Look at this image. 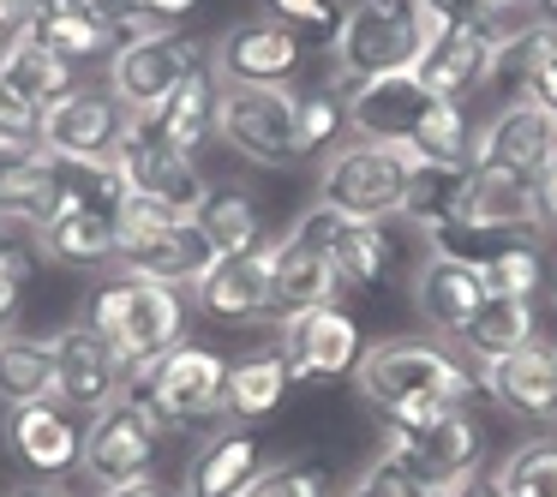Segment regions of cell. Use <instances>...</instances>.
<instances>
[{
    "instance_id": "obj_5",
    "label": "cell",
    "mask_w": 557,
    "mask_h": 497,
    "mask_svg": "<svg viewBox=\"0 0 557 497\" xmlns=\"http://www.w3.org/2000/svg\"><path fill=\"white\" fill-rule=\"evenodd\" d=\"M133 396L157 413V425H198V420H222L228 413V365L210 348H169L162 360L133 372Z\"/></svg>"
},
{
    "instance_id": "obj_51",
    "label": "cell",
    "mask_w": 557,
    "mask_h": 497,
    "mask_svg": "<svg viewBox=\"0 0 557 497\" xmlns=\"http://www.w3.org/2000/svg\"><path fill=\"white\" fill-rule=\"evenodd\" d=\"M456 497H497V480H485V473H468V480L456 485Z\"/></svg>"
},
{
    "instance_id": "obj_39",
    "label": "cell",
    "mask_w": 557,
    "mask_h": 497,
    "mask_svg": "<svg viewBox=\"0 0 557 497\" xmlns=\"http://www.w3.org/2000/svg\"><path fill=\"white\" fill-rule=\"evenodd\" d=\"M348 121V102L336 90H312V97H294V138H300V157H318L330 150L336 126Z\"/></svg>"
},
{
    "instance_id": "obj_18",
    "label": "cell",
    "mask_w": 557,
    "mask_h": 497,
    "mask_svg": "<svg viewBox=\"0 0 557 497\" xmlns=\"http://www.w3.org/2000/svg\"><path fill=\"white\" fill-rule=\"evenodd\" d=\"M264 270H270V318L288 324V318L312 312V306H336V258L324 246L300 240V234H282L264 246Z\"/></svg>"
},
{
    "instance_id": "obj_6",
    "label": "cell",
    "mask_w": 557,
    "mask_h": 497,
    "mask_svg": "<svg viewBox=\"0 0 557 497\" xmlns=\"http://www.w3.org/2000/svg\"><path fill=\"white\" fill-rule=\"evenodd\" d=\"M330 61H336V78L348 90L366 78L413 73L420 66V25H413L408 7H354L330 37Z\"/></svg>"
},
{
    "instance_id": "obj_23",
    "label": "cell",
    "mask_w": 557,
    "mask_h": 497,
    "mask_svg": "<svg viewBox=\"0 0 557 497\" xmlns=\"http://www.w3.org/2000/svg\"><path fill=\"white\" fill-rule=\"evenodd\" d=\"M193 306L210 318V324H228V330L270 318V270H264V252L216 258V264L193 282Z\"/></svg>"
},
{
    "instance_id": "obj_55",
    "label": "cell",
    "mask_w": 557,
    "mask_h": 497,
    "mask_svg": "<svg viewBox=\"0 0 557 497\" xmlns=\"http://www.w3.org/2000/svg\"><path fill=\"white\" fill-rule=\"evenodd\" d=\"M360 7H396V0H360Z\"/></svg>"
},
{
    "instance_id": "obj_29",
    "label": "cell",
    "mask_w": 557,
    "mask_h": 497,
    "mask_svg": "<svg viewBox=\"0 0 557 497\" xmlns=\"http://www.w3.org/2000/svg\"><path fill=\"white\" fill-rule=\"evenodd\" d=\"M54 396V341L25 336V330H0V401L25 408V401Z\"/></svg>"
},
{
    "instance_id": "obj_26",
    "label": "cell",
    "mask_w": 557,
    "mask_h": 497,
    "mask_svg": "<svg viewBox=\"0 0 557 497\" xmlns=\"http://www.w3.org/2000/svg\"><path fill=\"white\" fill-rule=\"evenodd\" d=\"M193 222L205 228V240H210V252H216V258L264 252V210H258V198L240 192V186H210Z\"/></svg>"
},
{
    "instance_id": "obj_8",
    "label": "cell",
    "mask_w": 557,
    "mask_h": 497,
    "mask_svg": "<svg viewBox=\"0 0 557 497\" xmlns=\"http://www.w3.org/2000/svg\"><path fill=\"white\" fill-rule=\"evenodd\" d=\"M205 66L198 42L174 37V30H157V37H126L121 49L109 54V97L121 102L126 114H157L162 102L181 90V78Z\"/></svg>"
},
{
    "instance_id": "obj_41",
    "label": "cell",
    "mask_w": 557,
    "mask_h": 497,
    "mask_svg": "<svg viewBox=\"0 0 557 497\" xmlns=\"http://www.w3.org/2000/svg\"><path fill=\"white\" fill-rule=\"evenodd\" d=\"M270 13H276V25L312 30V37H336V30H342L336 0H270Z\"/></svg>"
},
{
    "instance_id": "obj_49",
    "label": "cell",
    "mask_w": 557,
    "mask_h": 497,
    "mask_svg": "<svg viewBox=\"0 0 557 497\" xmlns=\"http://www.w3.org/2000/svg\"><path fill=\"white\" fill-rule=\"evenodd\" d=\"M102 497H169V492H162V485H157V480H150V473H145V480H121V485H102Z\"/></svg>"
},
{
    "instance_id": "obj_32",
    "label": "cell",
    "mask_w": 557,
    "mask_h": 497,
    "mask_svg": "<svg viewBox=\"0 0 557 497\" xmlns=\"http://www.w3.org/2000/svg\"><path fill=\"white\" fill-rule=\"evenodd\" d=\"M330 258H336V276L354 282V288H377L396 270V240H389L384 222H342V234L330 240Z\"/></svg>"
},
{
    "instance_id": "obj_28",
    "label": "cell",
    "mask_w": 557,
    "mask_h": 497,
    "mask_svg": "<svg viewBox=\"0 0 557 497\" xmlns=\"http://www.w3.org/2000/svg\"><path fill=\"white\" fill-rule=\"evenodd\" d=\"M216 114H222V78H216V66H193V73L181 78V90H174V97L157 109V121H162V133H169L186 157H193V150L216 133Z\"/></svg>"
},
{
    "instance_id": "obj_27",
    "label": "cell",
    "mask_w": 557,
    "mask_h": 497,
    "mask_svg": "<svg viewBox=\"0 0 557 497\" xmlns=\"http://www.w3.org/2000/svg\"><path fill=\"white\" fill-rule=\"evenodd\" d=\"M528 341H540V318H533V300H509V294H492V300L473 312V324L461 330V348L480 365L504 360V353H521Z\"/></svg>"
},
{
    "instance_id": "obj_52",
    "label": "cell",
    "mask_w": 557,
    "mask_h": 497,
    "mask_svg": "<svg viewBox=\"0 0 557 497\" xmlns=\"http://www.w3.org/2000/svg\"><path fill=\"white\" fill-rule=\"evenodd\" d=\"M533 18H545V25H557V0H533Z\"/></svg>"
},
{
    "instance_id": "obj_36",
    "label": "cell",
    "mask_w": 557,
    "mask_h": 497,
    "mask_svg": "<svg viewBox=\"0 0 557 497\" xmlns=\"http://www.w3.org/2000/svg\"><path fill=\"white\" fill-rule=\"evenodd\" d=\"M492 480L497 497H557V437H533V444L509 449Z\"/></svg>"
},
{
    "instance_id": "obj_46",
    "label": "cell",
    "mask_w": 557,
    "mask_h": 497,
    "mask_svg": "<svg viewBox=\"0 0 557 497\" xmlns=\"http://www.w3.org/2000/svg\"><path fill=\"white\" fill-rule=\"evenodd\" d=\"M533 192H540V228H557V157L540 169V181H533Z\"/></svg>"
},
{
    "instance_id": "obj_34",
    "label": "cell",
    "mask_w": 557,
    "mask_h": 497,
    "mask_svg": "<svg viewBox=\"0 0 557 497\" xmlns=\"http://www.w3.org/2000/svg\"><path fill=\"white\" fill-rule=\"evenodd\" d=\"M294 372L282 353H252V360L228 365V413H240V420H264V413L282 408V396H288Z\"/></svg>"
},
{
    "instance_id": "obj_31",
    "label": "cell",
    "mask_w": 557,
    "mask_h": 497,
    "mask_svg": "<svg viewBox=\"0 0 557 497\" xmlns=\"http://www.w3.org/2000/svg\"><path fill=\"white\" fill-rule=\"evenodd\" d=\"M37 240H42V258H54V264H109V258H121V228H114V216H90V210L54 216Z\"/></svg>"
},
{
    "instance_id": "obj_54",
    "label": "cell",
    "mask_w": 557,
    "mask_h": 497,
    "mask_svg": "<svg viewBox=\"0 0 557 497\" xmlns=\"http://www.w3.org/2000/svg\"><path fill=\"white\" fill-rule=\"evenodd\" d=\"M552 341H557V282H552Z\"/></svg>"
},
{
    "instance_id": "obj_38",
    "label": "cell",
    "mask_w": 557,
    "mask_h": 497,
    "mask_svg": "<svg viewBox=\"0 0 557 497\" xmlns=\"http://www.w3.org/2000/svg\"><path fill=\"white\" fill-rule=\"evenodd\" d=\"M342 497H456V485H432V480H420L413 468H401L396 456H377Z\"/></svg>"
},
{
    "instance_id": "obj_37",
    "label": "cell",
    "mask_w": 557,
    "mask_h": 497,
    "mask_svg": "<svg viewBox=\"0 0 557 497\" xmlns=\"http://www.w3.org/2000/svg\"><path fill=\"white\" fill-rule=\"evenodd\" d=\"M480 270H485V288L509 294V300H540L545 288V252L533 240H504Z\"/></svg>"
},
{
    "instance_id": "obj_47",
    "label": "cell",
    "mask_w": 557,
    "mask_h": 497,
    "mask_svg": "<svg viewBox=\"0 0 557 497\" xmlns=\"http://www.w3.org/2000/svg\"><path fill=\"white\" fill-rule=\"evenodd\" d=\"M521 97H533V102H540V109L557 121V61H552V66H540V73H533V85L521 90Z\"/></svg>"
},
{
    "instance_id": "obj_9",
    "label": "cell",
    "mask_w": 557,
    "mask_h": 497,
    "mask_svg": "<svg viewBox=\"0 0 557 497\" xmlns=\"http://www.w3.org/2000/svg\"><path fill=\"white\" fill-rule=\"evenodd\" d=\"M216 138L240 162H252V169H282V162L300 157V138H294V97H288V90L222 85Z\"/></svg>"
},
{
    "instance_id": "obj_21",
    "label": "cell",
    "mask_w": 557,
    "mask_h": 497,
    "mask_svg": "<svg viewBox=\"0 0 557 497\" xmlns=\"http://www.w3.org/2000/svg\"><path fill=\"white\" fill-rule=\"evenodd\" d=\"M7 437H13V456L25 461L37 480H61V473L78 468V456H85V432H78V413L61 408L54 396L42 401H25V408H13V420H7Z\"/></svg>"
},
{
    "instance_id": "obj_24",
    "label": "cell",
    "mask_w": 557,
    "mask_h": 497,
    "mask_svg": "<svg viewBox=\"0 0 557 497\" xmlns=\"http://www.w3.org/2000/svg\"><path fill=\"white\" fill-rule=\"evenodd\" d=\"M121 264H126V276L157 282V288L181 294V288H193V282L216 264V252H210V240H205L198 222H174V228H157V234L126 240L121 246Z\"/></svg>"
},
{
    "instance_id": "obj_11",
    "label": "cell",
    "mask_w": 557,
    "mask_h": 497,
    "mask_svg": "<svg viewBox=\"0 0 557 497\" xmlns=\"http://www.w3.org/2000/svg\"><path fill=\"white\" fill-rule=\"evenodd\" d=\"M437 228L485 234V240H516V234H533V228H540V192H533V174L461 169L449 222H437ZM425 234H432V228H425Z\"/></svg>"
},
{
    "instance_id": "obj_16",
    "label": "cell",
    "mask_w": 557,
    "mask_h": 497,
    "mask_svg": "<svg viewBox=\"0 0 557 497\" xmlns=\"http://www.w3.org/2000/svg\"><path fill=\"white\" fill-rule=\"evenodd\" d=\"M360 353H366L360 324H354L342 306H312V312H300V318L282 324V360H288V372L306 377V384L354 377Z\"/></svg>"
},
{
    "instance_id": "obj_40",
    "label": "cell",
    "mask_w": 557,
    "mask_h": 497,
    "mask_svg": "<svg viewBox=\"0 0 557 497\" xmlns=\"http://www.w3.org/2000/svg\"><path fill=\"white\" fill-rule=\"evenodd\" d=\"M234 497H330V480L312 461H282V468H264L252 485H240Z\"/></svg>"
},
{
    "instance_id": "obj_20",
    "label": "cell",
    "mask_w": 557,
    "mask_h": 497,
    "mask_svg": "<svg viewBox=\"0 0 557 497\" xmlns=\"http://www.w3.org/2000/svg\"><path fill=\"white\" fill-rule=\"evenodd\" d=\"M485 300H492V288H485V270L473 264V258L432 252L420 264V276H413V306H420V318L449 341H461V330L473 324V312H480Z\"/></svg>"
},
{
    "instance_id": "obj_10",
    "label": "cell",
    "mask_w": 557,
    "mask_h": 497,
    "mask_svg": "<svg viewBox=\"0 0 557 497\" xmlns=\"http://www.w3.org/2000/svg\"><path fill=\"white\" fill-rule=\"evenodd\" d=\"M516 18H528V13L473 18V25H444V30H432V37H425V49H420V66H413V78H420L432 97H444V102H461L468 90L492 85L497 42H504V30L516 25Z\"/></svg>"
},
{
    "instance_id": "obj_33",
    "label": "cell",
    "mask_w": 557,
    "mask_h": 497,
    "mask_svg": "<svg viewBox=\"0 0 557 497\" xmlns=\"http://www.w3.org/2000/svg\"><path fill=\"white\" fill-rule=\"evenodd\" d=\"M0 78H7L30 109H54L61 97H73V90H78V66H66L61 54H49L42 42H30V37L18 42L13 61L0 66Z\"/></svg>"
},
{
    "instance_id": "obj_43",
    "label": "cell",
    "mask_w": 557,
    "mask_h": 497,
    "mask_svg": "<svg viewBox=\"0 0 557 497\" xmlns=\"http://www.w3.org/2000/svg\"><path fill=\"white\" fill-rule=\"evenodd\" d=\"M90 7H97V13L109 18L114 30H121V42H126V37H157V30H169V25H162V18L145 7V0H90Z\"/></svg>"
},
{
    "instance_id": "obj_44",
    "label": "cell",
    "mask_w": 557,
    "mask_h": 497,
    "mask_svg": "<svg viewBox=\"0 0 557 497\" xmlns=\"http://www.w3.org/2000/svg\"><path fill=\"white\" fill-rule=\"evenodd\" d=\"M18 300H25V252L13 240H0V330L18 312Z\"/></svg>"
},
{
    "instance_id": "obj_45",
    "label": "cell",
    "mask_w": 557,
    "mask_h": 497,
    "mask_svg": "<svg viewBox=\"0 0 557 497\" xmlns=\"http://www.w3.org/2000/svg\"><path fill=\"white\" fill-rule=\"evenodd\" d=\"M30 37V25H25V7L18 0H0V66L18 54V42Z\"/></svg>"
},
{
    "instance_id": "obj_42",
    "label": "cell",
    "mask_w": 557,
    "mask_h": 497,
    "mask_svg": "<svg viewBox=\"0 0 557 497\" xmlns=\"http://www.w3.org/2000/svg\"><path fill=\"white\" fill-rule=\"evenodd\" d=\"M0 138H25V145H42V109H30L7 78H0Z\"/></svg>"
},
{
    "instance_id": "obj_35",
    "label": "cell",
    "mask_w": 557,
    "mask_h": 497,
    "mask_svg": "<svg viewBox=\"0 0 557 497\" xmlns=\"http://www.w3.org/2000/svg\"><path fill=\"white\" fill-rule=\"evenodd\" d=\"M552 61H557V25H545V18L528 13V18H516V25L504 30L492 78H497V85H521V90H528L533 73H540V66H552Z\"/></svg>"
},
{
    "instance_id": "obj_25",
    "label": "cell",
    "mask_w": 557,
    "mask_h": 497,
    "mask_svg": "<svg viewBox=\"0 0 557 497\" xmlns=\"http://www.w3.org/2000/svg\"><path fill=\"white\" fill-rule=\"evenodd\" d=\"M264 473V444L252 432H222L186 468V497H234L240 485H252Z\"/></svg>"
},
{
    "instance_id": "obj_48",
    "label": "cell",
    "mask_w": 557,
    "mask_h": 497,
    "mask_svg": "<svg viewBox=\"0 0 557 497\" xmlns=\"http://www.w3.org/2000/svg\"><path fill=\"white\" fill-rule=\"evenodd\" d=\"M42 145H25V138H0V192H7V181H13V169L25 157H37Z\"/></svg>"
},
{
    "instance_id": "obj_12",
    "label": "cell",
    "mask_w": 557,
    "mask_h": 497,
    "mask_svg": "<svg viewBox=\"0 0 557 497\" xmlns=\"http://www.w3.org/2000/svg\"><path fill=\"white\" fill-rule=\"evenodd\" d=\"M54 341V401L73 413H102L109 401H121L126 389V372L133 365L114 353V341L102 336V330H90L85 318L78 324H66Z\"/></svg>"
},
{
    "instance_id": "obj_22",
    "label": "cell",
    "mask_w": 557,
    "mask_h": 497,
    "mask_svg": "<svg viewBox=\"0 0 557 497\" xmlns=\"http://www.w3.org/2000/svg\"><path fill=\"white\" fill-rule=\"evenodd\" d=\"M480 384L504 401L509 413L533 425H557V341H528L521 353H504V360L480 365Z\"/></svg>"
},
{
    "instance_id": "obj_7",
    "label": "cell",
    "mask_w": 557,
    "mask_h": 497,
    "mask_svg": "<svg viewBox=\"0 0 557 497\" xmlns=\"http://www.w3.org/2000/svg\"><path fill=\"white\" fill-rule=\"evenodd\" d=\"M114 169H121L126 192L162 198V204L186 210V216H198V204H205V192H210V186L198 181L193 157L162 133L157 114H126V133H121V145H114Z\"/></svg>"
},
{
    "instance_id": "obj_15",
    "label": "cell",
    "mask_w": 557,
    "mask_h": 497,
    "mask_svg": "<svg viewBox=\"0 0 557 497\" xmlns=\"http://www.w3.org/2000/svg\"><path fill=\"white\" fill-rule=\"evenodd\" d=\"M306 42L300 30L258 18V25H234L228 37H216V78L246 90H288V78L300 73Z\"/></svg>"
},
{
    "instance_id": "obj_4",
    "label": "cell",
    "mask_w": 557,
    "mask_h": 497,
    "mask_svg": "<svg viewBox=\"0 0 557 497\" xmlns=\"http://www.w3.org/2000/svg\"><path fill=\"white\" fill-rule=\"evenodd\" d=\"M85 324L102 330V336L114 341V353H121V360L138 372V365L162 360L169 348H181V336H186V300L174 288H157V282L121 276V282H109V288H97Z\"/></svg>"
},
{
    "instance_id": "obj_2",
    "label": "cell",
    "mask_w": 557,
    "mask_h": 497,
    "mask_svg": "<svg viewBox=\"0 0 557 497\" xmlns=\"http://www.w3.org/2000/svg\"><path fill=\"white\" fill-rule=\"evenodd\" d=\"M354 389H360V401H372L377 413L401 408V401H456L461 408V401L473 396V372L444 348V341L396 336V341H377V348L360 353Z\"/></svg>"
},
{
    "instance_id": "obj_50",
    "label": "cell",
    "mask_w": 557,
    "mask_h": 497,
    "mask_svg": "<svg viewBox=\"0 0 557 497\" xmlns=\"http://www.w3.org/2000/svg\"><path fill=\"white\" fill-rule=\"evenodd\" d=\"M145 7L162 18V25H174V18H186V13H193L198 0H145Z\"/></svg>"
},
{
    "instance_id": "obj_1",
    "label": "cell",
    "mask_w": 557,
    "mask_h": 497,
    "mask_svg": "<svg viewBox=\"0 0 557 497\" xmlns=\"http://www.w3.org/2000/svg\"><path fill=\"white\" fill-rule=\"evenodd\" d=\"M432 169L413 145H377V138H354V145L330 150L318 204L342 210L348 222H389L408 210L413 181Z\"/></svg>"
},
{
    "instance_id": "obj_14",
    "label": "cell",
    "mask_w": 557,
    "mask_h": 497,
    "mask_svg": "<svg viewBox=\"0 0 557 497\" xmlns=\"http://www.w3.org/2000/svg\"><path fill=\"white\" fill-rule=\"evenodd\" d=\"M557 157V121L540 109L533 97H509L492 121L473 133V157L468 169H492V174H533Z\"/></svg>"
},
{
    "instance_id": "obj_19",
    "label": "cell",
    "mask_w": 557,
    "mask_h": 497,
    "mask_svg": "<svg viewBox=\"0 0 557 497\" xmlns=\"http://www.w3.org/2000/svg\"><path fill=\"white\" fill-rule=\"evenodd\" d=\"M437 109V97L420 85L413 73H389V78H366V85L348 90V121L360 138H377V145H413L420 121Z\"/></svg>"
},
{
    "instance_id": "obj_13",
    "label": "cell",
    "mask_w": 557,
    "mask_h": 497,
    "mask_svg": "<svg viewBox=\"0 0 557 497\" xmlns=\"http://www.w3.org/2000/svg\"><path fill=\"white\" fill-rule=\"evenodd\" d=\"M150 461H157V413H150L138 396H121V401H109L102 413H90L78 468H85L97 485L145 480Z\"/></svg>"
},
{
    "instance_id": "obj_53",
    "label": "cell",
    "mask_w": 557,
    "mask_h": 497,
    "mask_svg": "<svg viewBox=\"0 0 557 497\" xmlns=\"http://www.w3.org/2000/svg\"><path fill=\"white\" fill-rule=\"evenodd\" d=\"M13 497H61V492H49V485H18Z\"/></svg>"
},
{
    "instance_id": "obj_3",
    "label": "cell",
    "mask_w": 557,
    "mask_h": 497,
    "mask_svg": "<svg viewBox=\"0 0 557 497\" xmlns=\"http://www.w3.org/2000/svg\"><path fill=\"white\" fill-rule=\"evenodd\" d=\"M377 425H384V456H396L420 480L461 485L468 473H480V425L456 401H401L377 413Z\"/></svg>"
},
{
    "instance_id": "obj_30",
    "label": "cell",
    "mask_w": 557,
    "mask_h": 497,
    "mask_svg": "<svg viewBox=\"0 0 557 497\" xmlns=\"http://www.w3.org/2000/svg\"><path fill=\"white\" fill-rule=\"evenodd\" d=\"M54 186H61V216H78V210H90V216H121V204L133 192H126L121 169L109 162H61L54 157Z\"/></svg>"
},
{
    "instance_id": "obj_17",
    "label": "cell",
    "mask_w": 557,
    "mask_h": 497,
    "mask_svg": "<svg viewBox=\"0 0 557 497\" xmlns=\"http://www.w3.org/2000/svg\"><path fill=\"white\" fill-rule=\"evenodd\" d=\"M126 133V114L109 90H85L61 97L54 109H42V150L61 162H109L114 145Z\"/></svg>"
}]
</instances>
